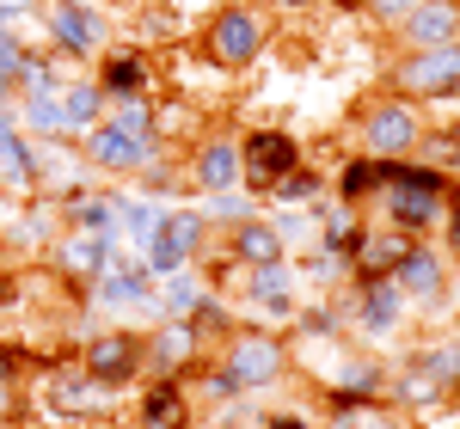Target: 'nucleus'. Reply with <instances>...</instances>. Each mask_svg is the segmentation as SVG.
<instances>
[{
    "label": "nucleus",
    "instance_id": "obj_1",
    "mask_svg": "<svg viewBox=\"0 0 460 429\" xmlns=\"http://www.w3.org/2000/svg\"><path fill=\"white\" fill-rule=\"evenodd\" d=\"M455 172L424 166V160H387V184L375 197V221L399 227L405 240H436L442 233V214L455 203Z\"/></svg>",
    "mask_w": 460,
    "mask_h": 429
},
{
    "label": "nucleus",
    "instance_id": "obj_2",
    "mask_svg": "<svg viewBox=\"0 0 460 429\" xmlns=\"http://www.w3.org/2000/svg\"><path fill=\"white\" fill-rule=\"evenodd\" d=\"M270 31H277V19H270L264 0H221L209 19H203V31H197V49H203L221 74L240 80V74H252L264 62Z\"/></svg>",
    "mask_w": 460,
    "mask_h": 429
},
{
    "label": "nucleus",
    "instance_id": "obj_3",
    "mask_svg": "<svg viewBox=\"0 0 460 429\" xmlns=\"http://www.w3.org/2000/svg\"><path fill=\"white\" fill-rule=\"evenodd\" d=\"M37 31L49 56H68V62H99L117 37L105 0H43L37 6Z\"/></svg>",
    "mask_w": 460,
    "mask_h": 429
},
{
    "label": "nucleus",
    "instance_id": "obj_4",
    "mask_svg": "<svg viewBox=\"0 0 460 429\" xmlns=\"http://www.w3.org/2000/svg\"><path fill=\"white\" fill-rule=\"evenodd\" d=\"M215 362L227 368V381L240 387V393H270V387H283L295 356H288V337L283 331H258V325H234V337L227 344H215Z\"/></svg>",
    "mask_w": 460,
    "mask_h": 429
},
{
    "label": "nucleus",
    "instance_id": "obj_5",
    "mask_svg": "<svg viewBox=\"0 0 460 429\" xmlns=\"http://www.w3.org/2000/svg\"><path fill=\"white\" fill-rule=\"evenodd\" d=\"M80 374L99 381L105 393H129L147 381V337L129 331V325H99L86 344H80Z\"/></svg>",
    "mask_w": 460,
    "mask_h": 429
},
{
    "label": "nucleus",
    "instance_id": "obj_6",
    "mask_svg": "<svg viewBox=\"0 0 460 429\" xmlns=\"http://www.w3.org/2000/svg\"><path fill=\"white\" fill-rule=\"evenodd\" d=\"M424 110L411 105V99H399V92H375L368 105L356 110V136H362V153H375V160H411L418 142H424Z\"/></svg>",
    "mask_w": 460,
    "mask_h": 429
},
{
    "label": "nucleus",
    "instance_id": "obj_7",
    "mask_svg": "<svg viewBox=\"0 0 460 429\" xmlns=\"http://www.w3.org/2000/svg\"><path fill=\"white\" fill-rule=\"evenodd\" d=\"M203 240H209V221H203V209H197V203H166L160 227H154V240H147L136 258L147 264V276L160 283V276H178V270L203 264Z\"/></svg>",
    "mask_w": 460,
    "mask_h": 429
},
{
    "label": "nucleus",
    "instance_id": "obj_8",
    "mask_svg": "<svg viewBox=\"0 0 460 429\" xmlns=\"http://www.w3.org/2000/svg\"><path fill=\"white\" fill-rule=\"evenodd\" d=\"M387 92L411 99V105H442V99H460V43L399 56V62H393V74H387Z\"/></svg>",
    "mask_w": 460,
    "mask_h": 429
},
{
    "label": "nucleus",
    "instance_id": "obj_9",
    "mask_svg": "<svg viewBox=\"0 0 460 429\" xmlns=\"http://www.w3.org/2000/svg\"><path fill=\"white\" fill-rule=\"evenodd\" d=\"M301 160H307L301 136H288L277 123H258V129L240 136V190H252V197L264 203V190L283 179V172H295Z\"/></svg>",
    "mask_w": 460,
    "mask_h": 429
},
{
    "label": "nucleus",
    "instance_id": "obj_10",
    "mask_svg": "<svg viewBox=\"0 0 460 429\" xmlns=\"http://www.w3.org/2000/svg\"><path fill=\"white\" fill-rule=\"evenodd\" d=\"M344 301H350V337H362V344H387V337H399L405 320H411V301H405V288L393 283V276L350 283Z\"/></svg>",
    "mask_w": 460,
    "mask_h": 429
},
{
    "label": "nucleus",
    "instance_id": "obj_11",
    "mask_svg": "<svg viewBox=\"0 0 460 429\" xmlns=\"http://www.w3.org/2000/svg\"><path fill=\"white\" fill-rule=\"evenodd\" d=\"M80 160H86V172L105 184V179H136L142 166H154V160H166L172 147L166 142H129L123 129H111V123H93L86 136H80Z\"/></svg>",
    "mask_w": 460,
    "mask_h": 429
},
{
    "label": "nucleus",
    "instance_id": "obj_12",
    "mask_svg": "<svg viewBox=\"0 0 460 429\" xmlns=\"http://www.w3.org/2000/svg\"><path fill=\"white\" fill-rule=\"evenodd\" d=\"M154 288L160 283L147 276V264L136 251H123L111 270H99V276L86 283V307H93V313H142V320L154 325L160 320V313H154Z\"/></svg>",
    "mask_w": 460,
    "mask_h": 429
},
{
    "label": "nucleus",
    "instance_id": "obj_13",
    "mask_svg": "<svg viewBox=\"0 0 460 429\" xmlns=\"http://www.w3.org/2000/svg\"><path fill=\"white\" fill-rule=\"evenodd\" d=\"M184 184L190 197H215V190H240V136L209 129L184 147Z\"/></svg>",
    "mask_w": 460,
    "mask_h": 429
},
{
    "label": "nucleus",
    "instance_id": "obj_14",
    "mask_svg": "<svg viewBox=\"0 0 460 429\" xmlns=\"http://www.w3.org/2000/svg\"><path fill=\"white\" fill-rule=\"evenodd\" d=\"M99 86H105V99H154L160 92V49H142V43H111L105 56H99V74H93Z\"/></svg>",
    "mask_w": 460,
    "mask_h": 429
},
{
    "label": "nucleus",
    "instance_id": "obj_15",
    "mask_svg": "<svg viewBox=\"0 0 460 429\" xmlns=\"http://www.w3.org/2000/svg\"><path fill=\"white\" fill-rule=\"evenodd\" d=\"M142 337H147V374H160V381H184L190 368L209 362V344L190 320H154Z\"/></svg>",
    "mask_w": 460,
    "mask_h": 429
},
{
    "label": "nucleus",
    "instance_id": "obj_16",
    "mask_svg": "<svg viewBox=\"0 0 460 429\" xmlns=\"http://www.w3.org/2000/svg\"><path fill=\"white\" fill-rule=\"evenodd\" d=\"M448 276H455V264H448V251L436 246V240H411L405 258L393 264V283L405 288V301L411 307H442V294H448Z\"/></svg>",
    "mask_w": 460,
    "mask_h": 429
},
{
    "label": "nucleus",
    "instance_id": "obj_17",
    "mask_svg": "<svg viewBox=\"0 0 460 429\" xmlns=\"http://www.w3.org/2000/svg\"><path fill=\"white\" fill-rule=\"evenodd\" d=\"M43 258H49V270H56L62 283H93L99 270H111V264L123 258V240H99V233H74V227H62Z\"/></svg>",
    "mask_w": 460,
    "mask_h": 429
},
{
    "label": "nucleus",
    "instance_id": "obj_18",
    "mask_svg": "<svg viewBox=\"0 0 460 429\" xmlns=\"http://www.w3.org/2000/svg\"><path fill=\"white\" fill-rule=\"evenodd\" d=\"M399 56H418V49H442V43H460V0H418L399 25Z\"/></svg>",
    "mask_w": 460,
    "mask_h": 429
},
{
    "label": "nucleus",
    "instance_id": "obj_19",
    "mask_svg": "<svg viewBox=\"0 0 460 429\" xmlns=\"http://www.w3.org/2000/svg\"><path fill=\"white\" fill-rule=\"evenodd\" d=\"M136 429H197V411H190V387L184 381H147L142 398H136Z\"/></svg>",
    "mask_w": 460,
    "mask_h": 429
},
{
    "label": "nucleus",
    "instance_id": "obj_20",
    "mask_svg": "<svg viewBox=\"0 0 460 429\" xmlns=\"http://www.w3.org/2000/svg\"><path fill=\"white\" fill-rule=\"evenodd\" d=\"M405 233L399 227H387V221H368L362 227V240H356L350 251V283H368V276H393V264L405 258Z\"/></svg>",
    "mask_w": 460,
    "mask_h": 429
},
{
    "label": "nucleus",
    "instance_id": "obj_21",
    "mask_svg": "<svg viewBox=\"0 0 460 429\" xmlns=\"http://www.w3.org/2000/svg\"><path fill=\"white\" fill-rule=\"evenodd\" d=\"M332 197L338 203H350V209H362V203H375L381 197V184H387V160H375V153H344L338 166H332Z\"/></svg>",
    "mask_w": 460,
    "mask_h": 429
},
{
    "label": "nucleus",
    "instance_id": "obj_22",
    "mask_svg": "<svg viewBox=\"0 0 460 429\" xmlns=\"http://www.w3.org/2000/svg\"><path fill=\"white\" fill-rule=\"evenodd\" d=\"M105 110H111V99L93 74H74L68 86H62V129H68V142H80L93 123H105Z\"/></svg>",
    "mask_w": 460,
    "mask_h": 429
},
{
    "label": "nucleus",
    "instance_id": "obj_23",
    "mask_svg": "<svg viewBox=\"0 0 460 429\" xmlns=\"http://www.w3.org/2000/svg\"><path fill=\"white\" fill-rule=\"evenodd\" d=\"M314 221H319V251H338V258H350L356 240H362V227H368V214L350 209V203H338V197H319Z\"/></svg>",
    "mask_w": 460,
    "mask_h": 429
},
{
    "label": "nucleus",
    "instance_id": "obj_24",
    "mask_svg": "<svg viewBox=\"0 0 460 429\" xmlns=\"http://www.w3.org/2000/svg\"><path fill=\"white\" fill-rule=\"evenodd\" d=\"M0 190H6L13 203L37 197V147H31V136H25V129L0 136Z\"/></svg>",
    "mask_w": 460,
    "mask_h": 429
},
{
    "label": "nucleus",
    "instance_id": "obj_25",
    "mask_svg": "<svg viewBox=\"0 0 460 429\" xmlns=\"http://www.w3.org/2000/svg\"><path fill=\"white\" fill-rule=\"evenodd\" d=\"M227 258L252 270V264H277L288 251H283V240H277V227H270V214H252L240 227H227Z\"/></svg>",
    "mask_w": 460,
    "mask_h": 429
},
{
    "label": "nucleus",
    "instance_id": "obj_26",
    "mask_svg": "<svg viewBox=\"0 0 460 429\" xmlns=\"http://www.w3.org/2000/svg\"><path fill=\"white\" fill-rule=\"evenodd\" d=\"M62 221H68L74 233L123 240V233H117V197H111V190H99V184H93V190H80V197H68V203H62Z\"/></svg>",
    "mask_w": 460,
    "mask_h": 429
},
{
    "label": "nucleus",
    "instance_id": "obj_27",
    "mask_svg": "<svg viewBox=\"0 0 460 429\" xmlns=\"http://www.w3.org/2000/svg\"><path fill=\"white\" fill-rule=\"evenodd\" d=\"M111 197H117V233H123V251H142L147 240H154L166 203H154V197H142V190H111Z\"/></svg>",
    "mask_w": 460,
    "mask_h": 429
},
{
    "label": "nucleus",
    "instance_id": "obj_28",
    "mask_svg": "<svg viewBox=\"0 0 460 429\" xmlns=\"http://www.w3.org/2000/svg\"><path fill=\"white\" fill-rule=\"evenodd\" d=\"M203 294H209V283H203V270L190 264V270H178V276H160L154 313H160V320H190V313L203 307Z\"/></svg>",
    "mask_w": 460,
    "mask_h": 429
},
{
    "label": "nucleus",
    "instance_id": "obj_29",
    "mask_svg": "<svg viewBox=\"0 0 460 429\" xmlns=\"http://www.w3.org/2000/svg\"><path fill=\"white\" fill-rule=\"evenodd\" d=\"M325 190H332V184H325V172L301 160L295 172H283V179H277L270 190H264V209H314V203L325 197Z\"/></svg>",
    "mask_w": 460,
    "mask_h": 429
},
{
    "label": "nucleus",
    "instance_id": "obj_30",
    "mask_svg": "<svg viewBox=\"0 0 460 429\" xmlns=\"http://www.w3.org/2000/svg\"><path fill=\"white\" fill-rule=\"evenodd\" d=\"M405 362H418L442 393H460V337H429V344H418Z\"/></svg>",
    "mask_w": 460,
    "mask_h": 429
},
{
    "label": "nucleus",
    "instance_id": "obj_31",
    "mask_svg": "<svg viewBox=\"0 0 460 429\" xmlns=\"http://www.w3.org/2000/svg\"><path fill=\"white\" fill-rule=\"evenodd\" d=\"M295 270H301V288H319V294H338V288H350V258H338V251H301L295 258Z\"/></svg>",
    "mask_w": 460,
    "mask_h": 429
},
{
    "label": "nucleus",
    "instance_id": "obj_32",
    "mask_svg": "<svg viewBox=\"0 0 460 429\" xmlns=\"http://www.w3.org/2000/svg\"><path fill=\"white\" fill-rule=\"evenodd\" d=\"M19 129H25L31 142H56V136H68V129H62V92L19 99Z\"/></svg>",
    "mask_w": 460,
    "mask_h": 429
},
{
    "label": "nucleus",
    "instance_id": "obj_33",
    "mask_svg": "<svg viewBox=\"0 0 460 429\" xmlns=\"http://www.w3.org/2000/svg\"><path fill=\"white\" fill-rule=\"evenodd\" d=\"M197 209H203L209 227H240L252 214H264V203H258L252 190H215V197H197Z\"/></svg>",
    "mask_w": 460,
    "mask_h": 429
},
{
    "label": "nucleus",
    "instance_id": "obj_34",
    "mask_svg": "<svg viewBox=\"0 0 460 429\" xmlns=\"http://www.w3.org/2000/svg\"><path fill=\"white\" fill-rule=\"evenodd\" d=\"M68 86V74L56 68V56L43 49V43H31L25 49V68H19V99H37V92H62Z\"/></svg>",
    "mask_w": 460,
    "mask_h": 429
},
{
    "label": "nucleus",
    "instance_id": "obj_35",
    "mask_svg": "<svg viewBox=\"0 0 460 429\" xmlns=\"http://www.w3.org/2000/svg\"><path fill=\"white\" fill-rule=\"evenodd\" d=\"M111 129H123L129 142H160V123H154V99H117L105 110Z\"/></svg>",
    "mask_w": 460,
    "mask_h": 429
},
{
    "label": "nucleus",
    "instance_id": "obj_36",
    "mask_svg": "<svg viewBox=\"0 0 460 429\" xmlns=\"http://www.w3.org/2000/svg\"><path fill=\"white\" fill-rule=\"evenodd\" d=\"M136 190L154 197V203H178V197H190V184H184V172L172 166V153L154 160V166H142V172H136Z\"/></svg>",
    "mask_w": 460,
    "mask_h": 429
},
{
    "label": "nucleus",
    "instance_id": "obj_37",
    "mask_svg": "<svg viewBox=\"0 0 460 429\" xmlns=\"http://www.w3.org/2000/svg\"><path fill=\"white\" fill-rule=\"evenodd\" d=\"M270 214V227H277V240H283V251H314L319 246V221H314V209H264Z\"/></svg>",
    "mask_w": 460,
    "mask_h": 429
},
{
    "label": "nucleus",
    "instance_id": "obj_38",
    "mask_svg": "<svg viewBox=\"0 0 460 429\" xmlns=\"http://www.w3.org/2000/svg\"><path fill=\"white\" fill-rule=\"evenodd\" d=\"M405 429H460V398L442 393L429 405H418V411H405Z\"/></svg>",
    "mask_w": 460,
    "mask_h": 429
},
{
    "label": "nucleus",
    "instance_id": "obj_39",
    "mask_svg": "<svg viewBox=\"0 0 460 429\" xmlns=\"http://www.w3.org/2000/svg\"><path fill=\"white\" fill-rule=\"evenodd\" d=\"M31 368H37V356L19 344V337H0V387H25Z\"/></svg>",
    "mask_w": 460,
    "mask_h": 429
},
{
    "label": "nucleus",
    "instance_id": "obj_40",
    "mask_svg": "<svg viewBox=\"0 0 460 429\" xmlns=\"http://www.w3.org/2000/svg\"><path fill=\"white\" fill-rule=\"evenodd\" d=\"M411 6H418V0H368L362 13H368V25H381V31H393V25H399V19H405Z\"/></svg>",
    "mask_w": 460,
    "mask_h": 429
},
{
    "label": "nucleus",
    "instance_id": "obj_41",
    "mask_svg": "<svg viewBox=\"0 0 460 429\" xmlns=\"http://www.w3.org/2000/svg\"><path fill=\"white\" fill-rule=\"evenodd\" d=\"M258 429H319V424L307 417V411H288V405H283V411H264Z\"/></svg>",
    "mask_w": 460,
    "mask_h": 429
},
{
    "label": "nucleus",
    "instance_id": "obj_42",
    "mask_svg": "<svg viewBox=\"0 0 460 429\" xmlns=\"http://www.w3.org/2000/svg\"><path fill=\"white\" fill-rule=\"evenodd\" d=\"M442 251L460 258V190H455V203H448V214H442Z\"/></svg>",
    "mask_w": 460,
    "mask_h": 429
},
{
    "label": "nucleus",
    "instance_id": "obj_43",
    "mask_svg": "<svg viewBox=\"0 0 460 429\" xmlns=\"http://www.w3.org/2000/svg\"><path fill=\"white\" fill-rule=\"evenodd\" d=\"M166 6H172L178 19L190 25V19H209V13H215V6H221V0H166Z\"/></svg>",
    "mask_w": 460,
    "mask_h": 429
},
{
    "label": "nucleus",
    "instance_id": "obj_44",
    "mask_svg": "<svg viewBox=\"0 0 460 429\" xmlns=\"http://www.w3.org/2000/svg\"><path fill=\"white\" fill-rule=\"evenodd\" d=\"M37 6H43V0H0V19L19 25V19H37Z\"/></svg>",
    "mask_w": 460,
    "mask_h": 429
},
{
    "label": "nucleus",
    "instance_id": "obj_45",
    "mask_svg": "<svg viewBox=\"0 0 460 429\" xmlns=\"http://www.w3.org/2000/svg\"><path fill=\"white\" fill-rule=\"evenodd\" d=\"M264 6H270V13H314L319 0H264Z\"/></svg>",
    "mask_w": 460,
    "mask_h": 429
},
{
    "label": "nucleus",
    "instance_id": "obj_46",
    "mask_svg": "<svg viewBox=\"0 0 460 429\" xmlns=\"http://www.w3.org/2000/svg\"><path fill=\"white\" fill-rule=\"evenodd\" d=\"M325 6H338V13H344V19H350V13H362V6H368V0H325Z\"/></svg>",
    "mask_w": 460,
    "mask_h": 429
},
{
    "label": "nucleus",
    "instance_id": "obj_47",
    "mask_svg": "<svg viewBox=\"0 0 460 429\" xmlns=\"http://www.w3.org/2000/svg\"><path fill=\"white\" fill-rule=\"evenodd\" d=\"M19 129V110H0V136H13Z\"/></svg>",
    "mask_w": 460,
    "mask_h": 429
},
{
    "label": "nucleus",
    "instance_id": "obj_48",
    "mask_svg": "<svg viewBox=\"0 0 460 429\" xmlns=\"http://www.w3.org/2000/svg\"><path fill=\"white\" fill-rule=\"evenodd\" d=\"M13 31H19V25H13V19H0V37H13Z\"/></svg>",
    "mask_w": 460,
    "mask_h": 429
},
{
    "label": "nucleus",
    "instance_id": "obj_49",
    "mask_svg": "<svg viewBox=\"0 0 460 429\" xmlns=\"http://www.w3.org/2000/svg\"><path fill=\"white\" fill-rule=\"evenodd\" d=\"M136 6H154V0H136Z\"/></svg>",
    "mask_w": 460,
    "mask_h": 429
},
{
    "label": "nucleus",
    "instance_id": "obj_50",
    "mask_svg": "<svg viewBox=\"0 0 460 429\" xmlns=\"http://www.w3.org/2000/svg\"><path fill=\"white\" fill-rule=\"evenodd\" d=\"M325 429H344V424H325Z\"/></svg>",
    "mask_w": 460,
    "mask_h": 429
},
{
    "label": "nucleus",
    "instance_id": "obj_51",
    "mask_svg": "<svg viewBox=\"0 0 460 429\" xmlns=\"http://www.w3.org/2000/svg\"><path fill=\"white\" fill-rule=\"evenodd\" d=\"M31 429H49V424H31Z\"/></svg>",
    "mask_w": 460,
    "mask_h": 429
}]
</instances>
